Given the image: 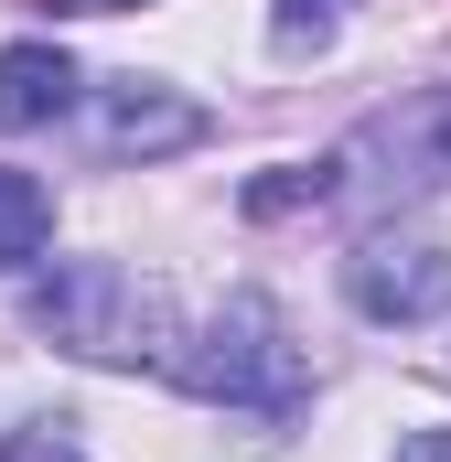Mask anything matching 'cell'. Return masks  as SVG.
<instances>
[{
	"mask_svg": "<svg viewBox=\"0 0 451 462\" xmlns=\"http://www.w3.org/2000/svg\"><path fill=\"white\" fill-rule=\"evenodd\" d=\"M0 462H87V452H76L65 430H11V441H0Z\"/></svg>",
	"mask_w": 451,
	"mask_h": 462,
	"instance_id": "9",
	"label": "cell"
},
{
	"mask_svg": "<svg viewBox=\"0 0 451 462\" xmlns=\"http://www.w3.org/2000/svg\"><path fill=\"white\" fill-rule=\"evenodd\" d=\"M354 11V0H269V32L301 54V43H334V22Z\"/></svg>",
	"mask_w": 451,
	"mask_h": 462,
	"instance_id": "8",
	"label": "cell"
},
{
	"mask_svg": "<svg viewBox=\"0 0 451 462\" xmlns=\"http://www.w3.org/2000/svg\"><path fill=\"white\" fill-rule=\"evenodd\" d=\"M194 140H205V108L151 87V76H118L97 97V151L108 162H161V151H194Z\"/></svg>",
	"mask_w": 451,
	"mask_h": 462,
	"instance_id": "5",
	"label": "cell"
},
{
	"mask_svg": "<svg viewBox=\"0 0 451 462\" xmlns=\"http://www.w3.org/2000/svg\"><path fill=\"white\" fill-rule=\"evenodd\" d=\"M441 183H451V87H419L398 108L354 118V140L334 151V194H365V205H409Z\"/></svg>",
	"mask_w": 451,
	"mask_h": 462,
	"instance_id": "3",
	"label": "cell"
},
{
	"mask_svg": "<svg viewBox=\"0 0 451 462\" xmlns=\"http://www.w3.org/2000/svg\"><path fill=\"white\" fill-rule=\"evenodd\" d=\"M172 376H183L194 398H216V409H247V420H290L301 387H312V365L290 345V323L269 312V291H236L216 323L172 355Z\"/></svg>",
	"mask_w": 451,
	"mask_h": 462,
	"instance_id": "2",
	"label": "cell"
},
{
	"mask_svg": "<svg viewBox=\"0 0 451 462\" xmlns=\"http://www.w3.org/2000/svg\"><path fill=\"white\" fill-rule=\"evenodd\" d=\"M65 108H76V65L54 43H11L0 54V129H43Z\"/></svg>",
	"mask_w": 451,
	"mask_h": 462,
	"instance_id": "6",
	"label": "cell"
},
{
	"mask_svg": "<svg viewBox=\"0 0 451 462\" xmlns=\"http://www.w3.org/2000/svg\"><path fill=\"white\" fill-rule=\"evenodd\" d=\"M398 462H451V430H419V441H398Z\"/></svg>",
	"mask_w": 451,
	"mask_h": 462,
	"instance_id": "10",
	"label": "cell"
},
{
	"mask_svg": "<svg viewBox=\"0 0 451 462\" xmlns=\"http://www.w3.org/2000/svg\"><path fill=\"white\" fill-rule=\"evenodd\" d=\"M43 236H54V194L32 172H0V269H32Z\"/></svg>",
	"mask_w": 451,
	"mask_h": 462,
	"instance_id": "7",
	"label": "cell"
},
{
	"mask_svg": "<svg viewBox=\"0 0 451 462\" xmlns=\"http://www.w3.org/2000/svg\"><path fill=\"white\" fill-rule=\"evenodd\" d=\"M344 291H354L365 323H441L451 312V247H430V236H365L344 258Z\"/></svg>",
	"mask_w": 451,
	"mask_h": 462,
	"instance_id": "4",
	"label": "cell"
},
{
	"mask_svg": "<svg viewBox=\"0 0 451 462\" xmlns=\"http://www.w3.org/2000/svg\"><path fill=\"white\" fill-rule=\"evenodd\" d=\"M32 334H54L65 355H97V365H172L161 291L140 269H118V258H65L32 291Z\"/></svg>",
	"mask_w": 451,
	"mask_h": 462,
	"instance_id": "1",
	"label": "cell"
},
{
	"mask_svg": "<svg viewBox=\"0 0 451 462\" xmlns=\"http://www.w3.org/2000/svg\"><path fill=\"white\" fill-rule=\"evenodd\" d=\"M54 11H129V0H54Z\"/></svg>",
	"mask_w": 451,
	"mask_h": 462,
	"instance_id": "11",
	"label": "cell"
}]
</instances>
